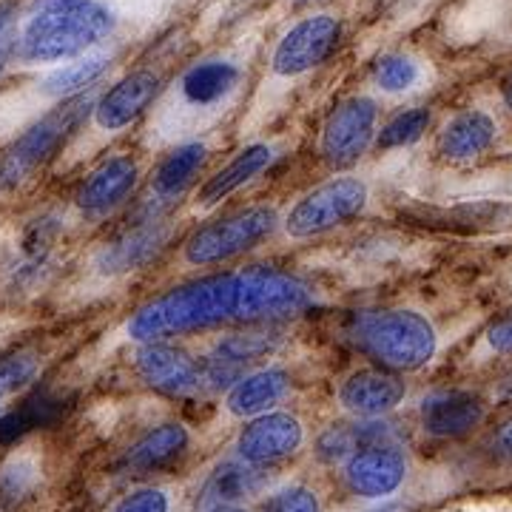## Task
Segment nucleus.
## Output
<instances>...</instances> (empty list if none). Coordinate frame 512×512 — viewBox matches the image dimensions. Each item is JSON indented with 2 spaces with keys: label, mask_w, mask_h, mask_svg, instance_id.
Instances as JSON below:
<instances>
[{
  "label": "nucleus",
  "mask_w": 512,
  "mask_h": 512,
  "mask_svg": "<svg viewBox=\"0 0 512 512\" xmlns=\"http://www.w3.org/2000/svg\"><path fill=\"white\" fill-rule=\"evenodd\" d=\"M311 305L313 291L302 279L254 265L234 274L205 276L151 299L131 316L128 336L140 345H151L228 322L291 319Z\"/></svg>",
  "instance_id": "f257e3e1"
},
{
  "label": "nucleus",
  "mask_w": 512,
  "mask_h": 512,
  "mask_svg": "<svg viewBox=\"0 0 512 512\" xmlns=\"http://www.w3.org/2000/svg\"><path fill=\"white\" fill-rule=\"evenodd\" d=\"M109 0H40L18 29L15 57L23 66L72 63L114 32Z\"/></svg>",
  "instance_id": "f03ea898"
},
{
  "label": "nucleus",
  "mask_w": 512,
  "mask_h": 512,
  "mask_svg": "<svg viewBox=\"0 0 512 512\" xmlns=\"http://www.w3.org/2000/svg\"><path fill=\"white\" fill-rule=\"evenodd\" d=\"M356 342L390 370H419L439 350V336L427 316L407 308L362 313L353 328Z\"/></svg>",
  "instance_id": "7ed1b4c3"
},
{
  "label": "nucleus",
  "mask_w": 512,
  "mask_h": 512,
  "mask_svg": "<svg viewBox=\"0 0 512 512\" xmlns=\"http://www.w3.org/2000/svg\"><path fill=\"white\" fill-rule=\"evenodd\" d=\"M89 111H94L92 97L77 94L72 100H63L43 120H37L35 126L26 128L18 140L6 148V154L0 160V191L18 188L20 183H26L35 174L40 165L49 163L57 148L83 126Z\"/></svg>",
  "instance_id": "20e7f679"
},
{
  "label": "nucleus",
  "mask_w": 512,
  "mask_h": 512,
  "mask_svg": "<svg viewBox=\"0 0 512 512\" xmlns=\"http://www.w3.org/2000/svg\"><path fill=\"white\" fill-rule=\"evenodd\" d=\"M274 228V208L254 205V208L237 211V214H231L225 220L202 225L200 231H194L191 237L185 239V262L205 268V265H217V262H225V259H234V256L256 248L259 242H265L274 234Z\"/></svg>",
  "instance_id": "39448f33"
},
{
  "label": "nucleus",
  "mask_w": 512,
  "mask_h": 512,
  "mask_svg": "<svg viewBox=\"0 0 512 512\" xmlns=\"http://www.w3.org/2000/svg\"><path fill=\"white\" fill-rule=\"evenodd\" d=\"M367 205V185L359 177H336L308 191L285 217V231L293 239L328 234L356 220Z\"/></svg>",
  "instance_id": "423d86ee"
},
{
  "label": "nucleus",
  "mask_w": 512,
  "mask_h": 512,
  "mask_svg": "<svg viewBox=\"0 0 512 512\" xmlns=\"http://www.w3.org/2000/svg\"><path fill=\"white\" fill-rule=\"evenodd\" d=\"M339 37H342V23L336 15L319 12V15L296 20L291 29L276 40L274 52H271V74L279 80H293V77L313 72L333 55Z\"/></svg>",
  "instance_id": "0eeeda50"
},
{
  "label": "nucleus",
  "mask_w": 512,
  "mask_h": 512,
  "mask_svg": "<svg viewBox=\"0 0 512 512\" xmlns=\"http://www.w3.org/2000/svg\"><path fill=\"white\" fill-rule=\"evenodd\" d=\"M379 106L370 97H350L330 111L322 128L319 151L330 168H350L362 160L376 134Z\"/></svg>",
  "instance_id": "6e6552de"
},
{
  "label": "nucleus",
  "mask_w": 512,
  "mask_h": 512,
  "mask_svg": "<svg viewBox=\"0 0 512 512\" xmlns=\"http://www.w3.org/2000/svg\"><path fill=\"white\" fill-rule=\"evenodd\" d=\"M245 80V69L234 57H205L188 66L177 83V97L185 109L214 111L228 103Z\"/></svg>",
  "instance_id": "1a4fd4ad"
},
{
  "label": "nucleus",
  "mask_w": 512,
  "mask_h": 512,
  "mask_svg": "<svg viewBox=\"0 0 512 512\" xmlns=\"http://www.w3.org/2000/svg\"><path fill=\"white\" fill-rule=\"evenodd\" d=\"M305 439L302 421L291 413H265L251 419L237 439V450L242 461L254 467H271L282 458L293 456Z\"/></svg>",
  "instance_id": "9d476101"
},
{
  "label": "nucleus",
  "mask_w": 512,
  "mask_h": 512,
  "mask_svg": "<svg viewBox=\"0 0 512 512\" xmlns=\"http://www.w3.org/2000/svg\"><path fill=\"white\" fill-rule=\"evenodd\" d=\"M407 476V458L402 447L379 441L367 444L345 464L348 487L362 498H387L404 484Z\"/></svg>",
  "instance_id": "9b49d317"
},
{
  "label": "nucleus",
  "mask_w": 512,
  "mask_h": 512,
  "mask_svg": "<svg viewBox=\"0 0 512 512\" xmlns=\"http://www.w3.org/2000/svg\"><path fill=\"white\" fill-rule=\"evenodd\" d=\"M137 370L148 387L165 396H191L205 387V370L188 353L165 342L143 345L137 353Z\"/></svg>",
  "instance_id": "f8f14e48"
},
{
  "label": "nucleus",
  "mask_w": 512,
  "mask_h": 512,
  "mask_svg": "<svg viewBox=\"0 0 512 512\" xmlns=\"http://www.w3.org/2000/svg\"><path fill=\"white\" fill-rule=\"evenodd\" d=\"M160 83H163V77L154 69H137V72L126 74L94 103V126L100 131H109V134L131 126L154 103Z\"/></svg>",
  "instance_id": "ddd939ff"
},
{
  "label": "nucleus",
  "mask_w": 512,
  "mask_h": 512,
  "mask_svg": "<svg viewBox=\"0 0 512 512\" xmlns=\"http://www.w3.org/2000/svg\"><path fill=\"white\" fill-rule=\"evenodd\" d=\"M404 382L390 370L365 367L350 373L339 387V404L359 419H379L396 410L404 399Z\"/></svg>",
  "instance_id": "4468645a"
},
{
  "label": "nucleus",
  "mask_w": 512,
  "mask_h": 512,
  "mask_svg": "<svg viewBox=\"0 0 512 512\" xmlns=\"http://www.w3.org/2000/svg\"><path fill=\"white\" fill-rule=\"evenodd\" d=\"M484 416V402L467 390H441L421 402V427L436 439H461L473 433Z\"/></svg>",
  "instance_id": "2eb2a0df"
},
{
  "label": "nucleus",
  "mask_w": 512,
  "mask_h": 512,
  "mask_svg": "<svg viewBox=\"0 0 512 512\" xmlns=\"http://www.w3.org/2000/svg\"><path fill=\"white\" fill-rule=\"evenodd\" d=\"M140 168L131 157H111L100 168H94L89 180L77 191V208L86 217H106L137 185Z\"/></svg>",
  "instance_id": "dca6fc26"
},
{
  "label": "nucleus",
  "mask_w": 512,
  "mask_h": 512,
  "mask_svg": "<svg viewBox=\"0 0 512 512\" xmlns=\"http://www.w3.org/2000/svg\"><path fill=\"white\" fill-rule=\"evenodd\" d=\"M268 484V473L248 461H225L202 484L197 512L234 510L239 501L254 498Z\"/></svg>",
  "instance_id": "f3484780"
},
{
  "label": "nucleus",
  "mask_w": 512,
  "mask_h": 512,
  "mask_svg": "<svg viewBox=\"0 0 512 512\" xmlns=\"http://www.w3.org/2000/svg\"><path fill=\"white\" fill-rule=\"evenodd\" d=\"M498 137V123L487 111L467 109L450 117L439 134V154L444 160L464 163L490 151Z\"/></svg>",
  "instance_id": "a211bd4d"
},
{
  "label": "nucleus",
  "mask_w": 512,
  "mask_h": 512,
  "mask_svg": "<svg viewBox=\"0 0 512 512\" xmlns=\"http://www.w3.org/2000/svg\"><path fill=\"white\" fill-rule=\"evenodd\" d=\"M291 390V376L279 367L256 370L251 376H242L228 393V413L239 419H256L271 413V407L282 402Z\"/></svg>",
  "instance_id": "6ab92c4d"
},
{
  "label": "nucleus",
  "mask_w": 512,
  "mask_h": 512,
  "mask_svg": "<svg viewBox=\"0 0 512 512\" xmlns=\"http://www.w3.org/2000/svg\"><path fill=\"white\" fill-rule=\"evenodd\" d=\"M185 447H188V430L177 421H168L154 427L137 444H131V450L123 458V467L131 473H154L183 456Z\"/></svg>",
  "instance_id": "aec40b11"
},
{
  "label": "nucleus",
  "mask_w": 512,
  "mask_h": 512,
  "mask_svg": "<svg viewBox=\"0 0 512 512\" xmlns=\"http://www.w3.org/2000/svg\"><path fill=\"white\" fill-rule=\"evenodd\" d=\"M271 160H274V148L265 146V143H254V146L242 148L231 163L220 168L208 183L202 185L200 205L211 208V205H217L225 197H231L242 185H248L254 177H259L271 165Z\"/></svg>",
  "instance_id": "412c9836"
},
{
  "label": "nucleus",
  "mask_w": 512,
  "mask_h": 512,
  "mask_svg": "<svg viewBox=\"0 0 512 512\" xmlns=\"http://www.w3.org/2000/svg\"><path fill=\"white\" fill-rule=\"evenodd\" d=\"M109 63L111 55L106 52H89V55L77 57L72 63L57 66L46 74L40 83V92L55 97V100H72L77 94H86L94 80L109 69Z\"/></svg>",
  "instance_id": "4be33fe9"
},
{
  "label": "nucleus",
  "mask_w": 512,
  "mask_h": 512,
  "mask_svg": "<svg viewBox=\"0 0 512 512\" xmlns=\"http://www.w3.org/2000/svg\"><path fill=\"white\" fill-rule=\"evenodd\" d=\"M208 160V148L202 143H183L165 157L157 174H154V191L157 197H177L183 194L188 185L194 183V177L202 171V165Z\"/></svg>",
  "instance_id": "5701e85b"
},
{
  "label": "nucleus",
  "mask_w": 512,
  "mask_h": 512,
  "mask_svg": "<svg viewBox=\"0 0 512 512\" xmlns=\"http://www.w3.org/2000/svg\"><path fill=\"white\" fill-rule=\"evenodd\" d=\"M382 439V430L376 424H336L328 427L319 441H316V456L322 458L325 464H348L350 458L356 456L362 447L367 444H379Z\"/></svg>",
  "instance_id": "b1692460"
},
{
  "label": "nucleus",
  "mask_w": 512,
  "mask_h": 512,
  "mask_svg": "<svg viewBox=\"0 0 512 512\" xmlns=\"http://www.w3.org/2000/svg\"><path fill=\"white\" fill-rule=\"evenodd\" d=\"M373 86L384 94H407L413 92L416 86H421L424 80V66L421 60L410 55H382L373 63V72H370Z\"/></svg>",
  "instance_id": "393cba45"
},
{
  "label": "nucleus",
  "mask_w": 512,
  "mask_h": 512,
  "mask_svg": "<svg viewBox=\"0 0 512 512\" xmlns=\"http://www.w3.org/2000/svg\"><path fill=\"white\" fill-rule=\"evenodd\" d=\"M430 126V111L427 109H407L402 114H396L387 126L379 131V148H404L410 143H416L421 134Z\"/></svg>",
  "instance_id": "a878e982"
},
{
  "label": "nucleus",
  "mask_w": 512,
  "mask_h": 512,
  "mask_svg": "<svg viewBox=\"0 0 512 512\" xmlns=\"http://www.w3.org/2000/svg\"><path fill=\"white\" fill-rule=\"evenodd\" d=\"M157 248V234L154 231H134L128 237L117 239L109 251L103 254L106 271H128L137 262H143L151 251Z\"/></svg>",
  "instance_id": "bb28decb"
},
{
  "label": "nucleus",
  "mask_w": 512,
  "mask_h": 512,
  "mask_svg": "<svg viewBox=\"0 0 512 512\" xmlns=\"http://www.w3.org/2000/svg\"><path fill=\"white\" fill-rule=\"evenodd\" d=\"M37 370H40V359L32 350L0 356V399L26 387L37 376Z\"/></svg>",
  "instance_id": "cd10ccee"
},
{
  "label": "nucleus",
  "mask_w": 512,
  "mask_h": 512,
  "mask_svg": "<svg viewBox=\"0 0 512 512\" xmlns=\"http://www.w3.org/2000/svg\"><path fill=\"white\" fill-rule=\"evenodd\" d=\"M262 512H319V498L308 487H285L262 504Z\"/></svg>",
  "instance_id": "c85d7f7f"
},
{
  "label": "nucleus",
  "mask_w": 512,
  "mask_h": 512,
  "mask_svg": "<svg viewBox=\"0 0 512 512\" xmlns=\"http://www.w3.org/2000/svg\"><path fill=\"white\" fill-rule=\"evenodd\" d=\"M20 9L15 0H0V74L6 69L9 57L15 55L20 29Z\"/></svg>",
  "instance_id": "c756f323"
},
{
  "label": "nucleus",
  "mask_w": 512,
  "mask_h": 512,
  "mask_svg": "<svg viewBox=\"0 0 512 512\" xmlns=\"http://www.w3.org/2000/svg\"><path fill=\"white\" fill-rule=\"evenodd\" d=\"M171 510V501L163 490L157 487H143V490H134L126 498L117 501V507L111 512H168Z\"/></svg>",
  "instance_id": "7c9ffc66"
},
{
  "label": "nucleus",
  "mask_w": 512,
  "mask_h": 512,
  "mask_svg": "<svg viewBox=\"0 0 512 512\" xmlns=\"http://www.w3.org/2000/svg\"><path fill=\"white\" fill-rule=\"evenodd\" d=\"M35 473L37 470L29 461H12L9 467L0 470V490H3V495H9V498H20V495L32 490Z\"/></svg>",
  "instance_id": "2f4dec72"
},
{
  "label": "nucleus",
  "mask_w": 512,
  "mask_h": 512,
  "mask_svg": "<svg viewBox=\"0 0 512 512\" xmlns=\"http://www.w3.org/2000/svg\"><path fill=\"white\" fill-rule=\"evenodd\" d=\"M487 345H490L495 353L512 356V313L510 316H501L498 322L490 325V330H487Z\"/></svg>",
  "instance_id": "473e14b6"
},
{
  "label": "nucleus",
  "mask_w": 512,
  "mask_h": 512,
  "mask_svg": "<svg viewBox=\"0 0 512 512\" xmlns=\"http://www.w3.org/2000/svg\"><path fill=\"white\" fill-rule=\"evenodd\" d=\"M490 450H493L495 458L512 461V416L498 424V430H495L493 439H490Z\"/></svg>",
  "instance_id": "72a5a7b5"
},
{
  "label": "nucleus",
  "mask_w": 512,
  "mask_h": 512,
  "mask_svg": "<svg viewBox=\"0 0 512 512\" xmlns=\"http://www.w3.org/2000/svg\"><path fill=\"white\" fill-rule=\"evenodd\" d=\"M501 97H504L507 109H512V74L504 80V86H501Z\"/></svg>",
  "instance_id": "f704fd0d"
},
{
  "label": "nucleus",
  "mask_w": 512,
  "mask_h": 512,
  "mask_svg": "<svg viewBox=\"0 0 512 512\" xmlns=\"http://www.w3.org/2000/svg\"><path fill=\"white\" fill-rule=\"evenodd\" d=\"M291 3H296V6H302V3H313V0H291Z\"/></svg>",
  "instance_id": "c9c22d12"
},
{
  "label": "nucleus",
  "mask_w": 512,
  "mask_h": 512,
  "mask_svg": "<svg viewBox=\"0 0 512 512\" xmlns=\"http://www.w3.org/2000/svg\"><path fill=\"white\" fill-rule=\"evenodd\" d=\"M222 512H248V510H239V507H234V510H222Z\"/></svg>",
  "instance_id": "e433bc0d"
}]
</instances>
